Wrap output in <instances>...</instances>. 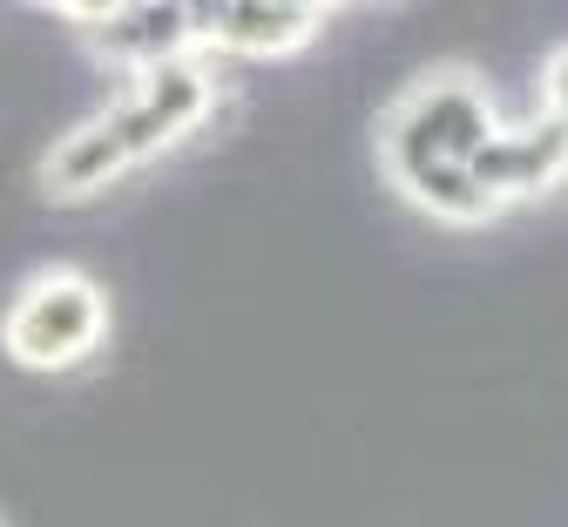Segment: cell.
Wrapping results in <instances>:
<instances>
[{"label":"cell","instance_id":"obj_9","mask_svg":"<svg viewBox=\"0 0 568 527\" xmlns=\"http://www.w3.org/2000/svg\"><path fill=\"white\" fill-rule=\"evenodd\" d=\"M548 122H561L568 129V54H555V68H548Z\"/></svg>","mask_w":568,"mask_h":527},{"label":"cell","instance_id":"obj_2","mask_svg":"<svg viewBox=\"0 0 568 527\" xmlns=\"http://www.w3.org/2000/svg\"><path fill=\"white\" fill-rule=\"evenodd\" d=\"M494 142V109L474 82L460 74H440V82H426L399 102V115L386 122V163L393 176H413L426 163H474L480 149Z\"/></svg>","mask_w":568,"mask_h":527},{"label":"cell","instance_id":"obj_3","mask_svg":"<svg viewBox=\"0 0 568 527\" xmlns=\"http://www.w3.org/2000/svg\"><path fill=\"white\" fill-rule=\"evenodd\" d=\"M325 28V8L305 0H210L190 8V41L224 54H292Z\"/></svg>","mask_w":568,"mask_h":527},{"label":"cell","instance_id":"obj_1","mask_svg":"<svg viewBox=\"0 0 568 527\" xmlns=\"http://www.w3.org/2000/svg\"><path fill=\"white\" fill-rule=\"evenodd\" d=\"M102 332H109L102 291L75 271H48L21 284V297L8 305V325H0V345L28 372H68L102 345Z\"/></svg>","mask_w":568,"mask_h":527},{"label":"cell","instance_id":"obj_6","mask_svg":"<svg viewBox=\"0 0 568 527\" xmlns=\"http://www.w3.org/2000/svg\"><path fill=\"white\" fill-rule=\"evenodd\" d=\"M115 176H129V156L115 149V135H109L102 115H95V122H82L75 135H61V149H54L48 170H41V190H48V196H82V190L115 183Z\"/></svg>","mask_w":568,"mask_h":527},{"label":"cell","instance_id":"obj_8","mask_svg":"<svg viewBox=\"0 0 568 527\" xmlns=\"http://www.w3.org/2000/svg\"><path fill=\"white\" fill-rule=\"evenodd\" d=\"M399 183H406V196L419 210H434L440 223H487L494 210H501V203L474 183V170H460V163H426V170H413Z\"/></svg>","mask_w":568,"mask_h":527},{"label":"cell","instance_id":"obj_5","mask_svg":"<svg viewBox=\"0 0 568 527\" xmlns=\"http://www.w3.org/2000/svg\"><path fill=\"white\" fill-rule=\"evenodd\" d=\"M95 41L142 74V68H156V61L190 54V8H176V0H156V8H109L102 28H95Z\"/></svg>","mask_w":568,"mask_h":527},{"label":"cell","instance_id":"obj_7","mask_svg":"<svg viewBox=\"0 0 568 527\" xmlns=\"http://www.w3.org/2000/svg\"><path fill=\"white\" fill-rule=\"evenodd\" d=\"M135 95L156 109V122L170 129V135H190L203 115H210V68L196 61V54H176V61H156V68H142L135 74Z\"/></svg>","mask_w":568,"mask_h":527},{"label":"cell","instance_id":"obj_4","mask_svg":"<svg viewBox=\"0 0 568 527\" xmlns=\"http://www.w3.org/2000/svg\"><path fill=\"white\" fill-rule=\"evenodd\" d=\"M467 170H474V183H480L494 203L535 196V190H548V183L568 170V129L548 122V115H541L535 129H494V142L480 149Z\"/></svg>","mask_w":568,"mask_h":527}]
</instances>
